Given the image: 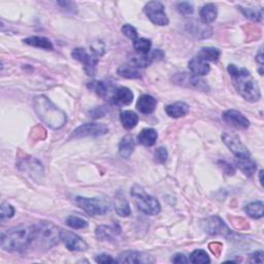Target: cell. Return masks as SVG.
<instances>
[{"label": "cell", "mask_w": 264, "mask_h": 264, "mask_svg": "<svg viewBox=\"0 0 264 264\" xmlns=\"http://www.w3.org/2000/svg\"><path fill=\"white\" fill-rule=\"evenodd\" d=\"M227 71L240 96L250 102H256L260 99V88L248 70L239 68L234 64H229Z\"/></svg>", "instance_id": "6da1fadb"}, {"label": "cell", "mask_w": 264, "mask_h": 264, "mask_svg": "<svg viewBox=\"0 0 264 264\" xmlns=\"http://www.w3.org/2000/svg\"><path fill=\"white\" fill-rule=\"evenodd\" d=\"M33 109L41 122L52 129H60L66 124L65 113L56 107L48 97L37 96L33 99Z\"/></svg>", "instance_id": "7a4b0ae2"}, {"label": "cell", "mask_w": 264, "mask_h": 264, "mask_svg": "<svg viewBox=\"0 0 264 264\" xmlns=\"http://www.w3.org/2000/svg\"><path fill=\"white\" fill-rule=\"evenodd\" d=\"M32 240V227L13 228L1 235V248L6 252H20L28 248Z\"/></svg>", "instance_id": "3957f363"}, {"label": "cell", "mask_w": 264, "mask_h": 264, "mask_svg": "<svg viewBox=\"0 0 264 264\" xmlns=\"http://www.w3.org/2000/svg\"><path fill=\"white\" fill-rule=\"evenodd\" d=\"M33 240L38 248L43 250H49L56 246L61 239L59 228L52 222L42 221L32 226Z\"/></svg>", "instance_id": "277c9868"}, {"label": "cell", "mask_w": 264, "mask_h": 264, "mask_svg": "<svg viewBox=\"0 0 264 264\" xmlns=\"http://www.w3.org/2000/svg\"><path fill=\"white\" fill-rule=\"evenodd\" d=\"M131 195L137 209L144 214L155 216L161 211V205H160L159 201L151 195H148L141 186L135 185L131 189Z\"/></svg>", "instance_id": "5b68a950"}, {"label": "cell", "mask_w": 264, "mask_h": 264, "mask_svg": "<svg viewBox=\"0 0 264 264\" xmlns=\"http://www.w3.org/2000/svg\"><path fill=\"white\" fill-rule=\"evenodd\" d=\"M75 202L79 208L91 217L106 215L111 208L109 200L106 198H99V197L88 198V197L77 196L75 198Z\"/></svg>", "instance_id": "8992f818"}, {"label": "cell", "mask_w": 264, "mask_h": 264, "mask_svg": "<svg viewBox=\"0 0 264 264\" xmlns=\"http://www.w3.org/2000/svg\"><path fill=\"white\" fill-rule=\"evenodd\" d=\"M173 82L176 85L185 87L188 89H194L201 92H208L210 91L209 85L206 84L204 79L200 76L195 75L193 74L187 73H179L173 76Z\"/></svg>", "instance_id": "52a82bcc"}, {"label": "cell", "mask_w": 264, "mask_h": 264, "mask_svg": "<svg viewBox=\"0 0 264 264\" xmlns=\"http://www.w3.org/2000/svg\"><path fill=\"white\" fill-rule=\"evenodd\" d=\"M145 13L153 24L157 26L168 25L169 20L165 13L164 5L160 1H150L145 6Z\"/></svg>", "instance_id": "ba28073f"}, {"label": "cell", "mask_w": 264, "mask_h": 264, "mask_svg": "<svg viewBox=\"0 0 264 264\" xmlns=\"http://www.w3.org/2000/svg\"><path fill=\"white\" fill-rule=\"evenodd\" d=\"M72 56L74 59L81 62L84 65L85 72L88 74V75H94L96 66L99 61V55L94 52L93 54H89L86 49L76 48L72 52Z\"/></svg>", "instance_id": "9c48e42d"}, {"label": "cell", "mask_w": 264, "mask_h": 264, "mask_svg": "<svg viewBox=\"0 0 264 264\" xmlns=\"http://www.w3.org/2000/svg\"><path fill=\"white\" fill-rule=\"evenodd\" d=\"M202 230L211 235H223L228 236L231 234V230L225 224V222L221 218L217 216H212L206 218V219L201 221Z\"/></svg>", "instance_id": "30bf717a"}, {"label": "cell", "mask_w": 264, "mask_h": 264, "mask_svg": "<svg viewBox=\"0 0 264 264\" xmlns=\"http://www.w3.org/2000/svg\"><path fill=\"white\" fill-rule=\"evenodd\" d=\"M109 133V127L105 124L99 123H87L81 125L79 127L75 129L71 135L73 139H81V137L87 136H101Z\"/></svg>", "instance_id": "8fae6325"}, {"label": "cell", "mask_w": 264, "mask_h": 264, "mask_svg": "<svg viewBox=\"0 0 264 264\" xmlns=\"http://www.w3.org/2000/svg\"><path fill=\"white\" fill-rule=\"evenodd\" d=\"M118 263H128V264H148L154 263L155 259L145 253L137 251H125L118 256Z\"/></svg>", "instance_id": "7c38bea8"}, {"label": "cell", "mask_w": 264, "mask_h": 264, "mask_svg": "<svg viewBox=\"0 0 264 264\" xmlns=\"http://www.w3.org/2000/svg\"><path fill=\"white\" fill-rule=\"evenodd\" d=\"M60 236L61 240L68 250L75 252H83L86 251L88 248V245L85 240H83L78 235H76L72 231L61 230Z\"/></svg>", "instance_id": "4fadbf2b"}, {"label": "cell", "mask_w": 264, "mask_h": 264, "mask_svg": "<svg viewBox=\"0 0 264 264\" xmlns=\"http://www.w3.org/2000/svg\"><path fill=\"white\" fill-rule=\"evenodd\" d=\"M223 120L236 129H248L250 127V121L242 113L235 110H228L222 114Z\"/></svg>", "instance_id": "5bb4252c"}, {"label": "cell", "mask_w": 264, "mask_h": 264, "mask_svg": "<svg viewBox=\"0 0 264 264\" xmlns=\"http://www.w3.org/2000/svg\"><path fill=\"white\" fill-rule=\"evenodd\" d=\"M222 141L228 147L229 150L233 153V155L235 157H242V156L250 155V152L248 151V149L235 135L229 134V133H224L222 135Z\"/></svg>", "instance_id": "9a60e30c"}, {"label": "cell", "mask_w": 264, "mask_h": 264, "mask_svg": "<svg viewBox=\"0 0 264 264\" xmlns=\"http://www.w3.org/2000/svg\"><path fill=\"white\" fill-rule=\"evenodd\" d=\"M163 52L160 50H154L153 52H150L147 55H142L139 57H134V58L131 59L130 64L140 68H146L148 66H150L154 61L161 60L163 58Z\"/></svg>", "instance_id": "2e32d148"}, {"label": "cell", "mask_w": 264, "mask_h": 264, "mask_svg": "<svg viewBox=\"0 0 264 264\" xmlns=\"http://www.w3.org/2000/svg\"><path fill=\"white\" fill-rule=\"evenodd\" d=\"M18 166L22 171H24L25 174L30 176L32 179H36L37 176H42V166L34 158L23 159L21 162H19Z\"/></svg>", "instance_id": "e0dca14e"}, {"label": "cell", "mask_w": 264, "mask_h": 264, "mask_svg": "<svg viewBox=\"0 0 264 264\" xmlns=\"http://www.w3.org/2000/svg\"><path fill=\"white\" fill-rule=\"evenodd\" d=\"M133 101V93L132 91L126 87L116 88L111 98V102L113 105L119 106H129Z\"/></svg>", "instance_id": "ac0fdd59"}, {"label": "cell", "mask_w": 264, "mask_h": 264, "mask_svg": "<svg viewBox=\"0 0 264 264\" xmlns=\"http://www.w3.org/2000/svg\"><path fill=\"white\" fill-rule=\"evenodd\" d=\"M88 88L91 89L93 92L103 98H108L109 100H111L112 95L114 91L113 85L110 82H102V81H93V82H90V84L88 85Z\"/></svg>", "instance_id": "d6986e66"}, {"label": "cell", "mask_w": 264, "mask_h": 264, "mask_svg": "<svg viewBox=\"0 0 264 264\" xmlns=\"http://www.w3.org/2000/svg\"><path fill=\"white\" fill-rule=\"evenodd\" d=\"M235 165L239 168L240 171H243L246 176L254 175L257 170V164L254 160L252 159L251 155L235 157Z\"/></svg>", "instance_id": "ffe728a7"}, {"label": "cell", "mask_w": 264, "mask_h": 264, "mask_svg": "<svg viewBox=\"0 0 264 264\" xmlns=\"http://www.w3.org/2000/svg\"><path fill=\"white\" fill-rule=\"evenodd\" d=\"M113 205H114V211H116V213L120 217H128L131 213L129 203L121 190H119L116 193V195H114Z\"/></svg>", "instance_id": "44dd1931"}, {"label": "cell", "mask_w": 264, "mask_h": 264, "mask_svg": "<svg viewBox=\"0 0 264 264\" xmlns=\"http://www.w3.org/2000/svg\"><path fill=\"white\" fill-rule=\"evenodd\" d=\"M188 67H189L191 74L197 75V76L206 75L211 71V67H210L209 63L203 61L200 58H198V57H194V58H192L188 63Z\"/></svg>", "instance_id": "7402d4cb"}, {"label": "cell", "mask_w": 264, "mask_h": 264, "mask_svg": "<svg viewBox=\"0 0 264 264\" xmlns=\"http://www.w3.org/2000/svg\"><path fill=\"white\" fill-rule=\"evenodd\" d=\"M157 107V100L151 95H142L136 102V108L142 113L150 114L154 113Z\"/></svg>", "instance_id": "603a6c76"}, {"label": "cell", "mask_w": 264, "mask_h": 264, "mask_svg": "<svg viewBox=\"0 0 264 264\" xmlns=\"http://www.w3.org/2000/svg\"><path fill=\"white\" fill-rule=\"evenodd\" d=\"M188 27H189V32L195 38H206L211 37L212 34V29L209 27V25L204 24L202 22L193 21L190 24H188Z\"/></svg>", "instance_id": "cb8c5ba5"}, {"label": "cell", "mask_w": 264, "mask_h": 264, "mask_svg": "<svg viewBox=\"0 0 264 264\" xmlns=\"http://www.w3.org/2000/svg\"><path fill=\"white\" fill-rule=\"evenodd\" d=\"M165 112L167 113V116L174 119L182 118L189 113V106L187 103L183 101H178L173 103V105H169L165 108Z\"/></svg>", "instance_id": "d4e9b609"}, {"label": "cell", "mask_w": 264, "mask_h": 264, "mask_svg": "<svg viewBox=\"0 0 264 264\" xmlns=\"http://www.w3.org/2000/svg\"><path fill=\"white\" fill-rule=\"evenodd\" d=\"M121 231V229L116 226H108V225H101L98 226L95 230V234L97 238L100 240H108V239H113L114 236H117Z\"/></svg>", "instance_id": "484cf974"}, {"label": "cell", "mask_w": 264, "mask_h": 264, "mask_svg": "<svg viewBox=\"0 0 264 264\" xmlns=\"http://www.w3.org/2000/svg\"><path fill=\"white\" fill-rule=\"evenodd\" d=\"M199 16L201 19V22L204 24L209 25L213 23L218 16V9L217 6L214 3H208L201 7L199 11Z\"/></svg>", "instance_id": "4316f807"}, {"label": "cell", "mask_w": 264, "mask_h": 264, "mask_svg": "<svg viewBox=\"0 0 264 264\" xmlns=\"http://www.w3.org/2000/svg\"><path fill=\"white\" fill-rule=\"evenodd\" d=\"M158 139V133L153 128H146L143 129L142 132L137 136V141L143 146L146 147H152L156 144Z\"/></svg>", "instance_id": "83f0119b"}, {"label": "cell", "mask_w": 264, "mask_h": 264, "mask_svg": "<svg viewBox=\"0 0 264 264\" xmlns=\"http://www.w3.org/2000/svg\"><path fill=\"white\" fill-rule=\"evenodd\" d=\"M23 41L28 45H31V47H36V48L43 49L47 51H52L54 49L52 41L42 37H31V38H25Z\"/></svg>", "instance_id": "f1b7e54d"}, {"label": "cell", "mask_w": 264, "mask_h": 264, "mask_svg": "<svg viewBox=\"0 0 264 264\" xmlns=\"http://www.w3.org/2000/svg\"><path fill=\"white\" fill-rule=\"evenodd\" d=\"M134 141L132 136L126 135L119 144V154L123 158H129L134 151Z\"/></svg>", "instance_id": "f546056e"}, {"label": "cell", "mask_w": 264, "mask_h": 264, "mask_svg": "<svg viewBox=\"0 0 264 264\" xmlns=\"http://www.w3.org/2000/svg\"><path fill=\"white\" fill-rule=\"evenodd\" d=\"M120 120L123 127L126 129H133L139 123V116L132 111H124L120 114Z\"/></svg>", "instance_id": "4dcf8cb0"}, {"label": "cell", "mask_w": 264, "mask_h": 264, "mask_svg": "<svg viewBox=\"0 0 264 264\" xmlns=\"http://www.w3.org/2000/svg\"><path fill=\"white\" fill-rule=\"evenodd\" d=\"M220 55H221V52H220L219 49L208 47V48H202L198 52L197 57H198V58L202 59L203 61H205V62H208V61L215 62V61H217L218 59L220 58Z\"/></svg>", "instance_id": "1f68e13d"}, {"label": "cell", "mask_w": 264, "mask_h": 264, "mask_svg": "<svg viewBox=\"0 0 264 264\" xmlns=\"http://www.w3.org/2000/svg\"><path fill=\"white\" fill-rule=\"evenodd\" d=\"M118 75L125 78H141L142 73L137 67L133 65H123L118 70Z\"/></svg>", "instance_id": "d6a6232c"}, {"label": "cell", "mask_w": 264, "mask_h": 264, "mask_svg": "<svg viewBox=\"0 0 264 264\" xmlns=\"http://www.w3.org/2000/svg\"><path fill=\"white\" fill-rule=\"evenodd\" d=\"M245 211L251 218L260 219V218L263 217V202L262 201L251 202L246 206Z\"/></svg>", "instance_id": "836d02e7"}, {"label": "cell", "mask_w": 264, "mask_h": 264, "mask_svg": "<svg viewBox=\"0 0 264 264\" xmlns=\"http://www.w3.org/2000/svg\"><path fill=\"white\" fill-rule=\"evenodd\" d=\"M133 47L136 53H139L141 55H147L151 52L152 42L148 38H137L136 40L133 41Z\"/></svg>", "instance_id": "e575fe53"}, {"label": "cell", "mask_w": 264, "mask_h": 264, "mask_svg": "<svg viewBox=\"0 0 264 264\" xmlns=\"http://www.w3.org/2000/svg\"><path fill=\"white\" fill-rule=\"evenodd\" d=\"M189 261L194 264H204V263H210L211 259L204 250L197 249L192 252Z\"/></svg>", "instance_id": "d590c367"}, {"label": "cell", "mask_w": 264, "mask_h": 264, "mask_svg": "<svg viewBox=\"0 0 264 264\" xmlns=\"http://www.w3.org/2000/svg\"><path fill=\"white\" fill-rule=\"evenodd\" d=\"M66 225L73 229H84L88 227V222L77 216H70L66 218Z\"/></svg>", "instance_id": "8d00e7d4"}, {"label": "cell", "mask_w": 264, "mask_h": 264, "mask_svg": "<svg viewBox=\"0 0 264 264\" xmlns=\"http://www.w3.org/2000/svg\"><path fill=\"white\" fill-rule=\"evenodd\" d=\"M239 9L242 10V13L249 19L259 22L262 19V10H259L257 8H245L240 6Z\"/></svg>", "instance_id": "74e56055"}, {"label": "cell", "mask_w": 264, "mask_h": 264, "mask_svg": "<svg viewBox=\"0 0 264 264\" xmlns=\"http://www.w3.org/2000/svg\"><path fill=\"white\" fill-rule=\"evenodd\" d=\"M15 215V209L7 202H2L1 211H0V217L1 219H9Z\"/></svg>", "instance_id": "f35d334b"}, {"label": "cell", "mask_w": 264, "mask_h": 264, "mask_svg": "<svg viewBox=\"0 0 264 264\" xmlns=\"http://www.w3.org/2000/svg\"><path fill=\"white\" fill-rule=\"evenodd\" d=\"M177 9L180 14L188 16V15H191L194 11V6L189 1H183V2L178 3Z\"/></svg>", "instance_id": "ab89813d"}, {"label": "cell", "mask_w": 264, "mask_h": 264, "mask_svg": "<svg viewBox=\"0 0 264 264\" xmlns=\"http://www.w3.org/2000/svg\"><path fill=\"white\" fill-rule=\"evenodd\" d=\"M168 157V153L166 148L164 147H159L157 150L155 151V161L158 163H165Z\"/></svg>", "instance_id": "60d3db41"}, {"label": "cell", "mask_w": 264, "mask_h": 264, "mask_svg": "<svg viewBox=\"0 0 264 264\" xmlns=\"http://www.w3.org/2000/svg\"><path fill=\"white\" fill-rule=\"evenodd\" d=\"M122 32H123L124 36L127 37L132 41H134V40H136L137 38H137V31H136V29L133 26L129 25V24H126V25H124L122 27Z\"/></svg>", "instance_id": "b9f144b4"}, {"label": "cell", "mask_w": 264, "mask_h": 264, "mask_svg": "<svg viewBox=\"0 0 264 264\" xmlns=\"http://www.w3.org/2000/svg\"><path fill=\"white\" fill-rule=\"evenodd\" d=\"M95 261L97 263H102V264H108V263H118L117 259H113L112 256L107 255V254H100L95 258Z\"/></svg>", "instance_id": "7bdbcfd3"}, {"label": "cell", "mask_w": 264, "mask_h": 264, "mask_svg": "<svg viewBox=\"0 0 264 264\" xmlns=\"http://www.w3.org/2000/svg\"><path fill=\"white\" fill-rule=\"evenodd\" d=\"M32 136L36 140H43L45 137V130L43 129L42 126H37L32 130Z\"/></svg>", "instance_id": "ee69618b"}, {"label": "cell", "mask_w": 264, "mask_h": 264, "mask_svg": "<svg viewBox=\"0 0 264 264\" xmlns=\"http://www.w3.org/2000/svg\"><path fill=\"white\" fill-rule=\"evenodd\" d=\"M209 248L210 250L213 252V254H215L217 257L219 256L221 254L222 252V249H223V246L221 243H218V242H215V243H211L209 245Z\"/></svg>", "instance_id": "f6af8a7d"}, {"label": "cell", "mask_w": 264, "mask_h": 264, "mask_svg": "<svg viewBox=\"0 0 264 264\" xmlns=\"http://www.w3.org/2000/svg\"><path fill=\"white\" fill-rule=\"evenodd\" d=\"M219 164H220V167L223 169V171L225 174H227L228 176L234 175V168H233V166L231 164H229V163H227L225 161H223V162L221 161V162H219Z\"/></svg>", "instance_id": "bcb514c9"}, {"label": "cell", "mask_w": 264, "mask_h": 264, "mask_svg": "<svg viewBox=\"0 0 264 264\" xmlns=\"http://www.w3.org/2000/svg\"><path fill=\"white\" fill-rule=\"evenodd\" d=\"M171 261H173L174 263H179V264H181V263H188V262H189V259H187V257H186L185 255H184V254L179 253V254H176V255L173 257V259H171Z\"/></svg>", "instance_id": "7dc6e473"}, {"label": "cell", "mask_w": 264, "mask_h": 264, "mask_svg": "<svg viewBox=\"0 0 264 264\" xmlns=\"http://www.w3.org/2000/svg\"><path fill=\"white\" fill-rule=\"evenodd\" d=\"M263 258H264V253L262 251H257L252 256V262L254 263H263Z\"/></svg>", "instance_id": "c3c4849f"}, {"label": "cell", "mask_w": 264, "mask_h": 264, "mask_svg": "<svg viewBox=\"0 0 264 264\" xmlns=\"http://www.w3.org/2000/svg\"><path fill=\"white\" fill-rule=\"evenodd\" d=\"M236 220L238 222H235L234 220H232V222L233 223H238V224H233L237 229H247V228H249L248 223L243 219V218H236Z\"/></svg>", "instance_id": "681fc988"}, {"label": "cell", "mask_w": 264, "mask_h": 264, "mask_svg": "<svg viewBox=\"0 0 264 264\" xmlns=\"http://www.w3.org/2000/svg\"><path fill=\"white\" fill-rule=\"evenodd\" d=\"M256 60L260 63V65L263 64V55H262V49H260L257 57H256Z\"/></svg>", "instance_id": "f907efd6"}]
</instances>
